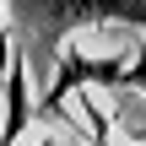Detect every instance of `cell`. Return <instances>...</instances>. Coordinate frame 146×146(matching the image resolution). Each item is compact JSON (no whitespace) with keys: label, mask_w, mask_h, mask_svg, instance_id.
I'll use <instances>...</instances> for the list:
<instances>
[{"label":"cell","mask_w":146,"mask_h":146,"mask_svg":"<svg viewBox=\"0 0 146 146\" xmlns=\"http://www.w3.org/2000/svg\"><path fill=\"white\" fill-rule=\"evenodd\" d=\"M54 146H65V141H54Z\"/></svg>","instance_id":"obj_4"},{"label":"cell","mask_w":146,"mask_h":146,"mask_svg":"<svg viewBox=\"0 0 146 146\" xmlns=\"http://www.w3.org/2000/svg\"><path fill=\"white\" fill-rule=\"evenodd\" d=\"M11 27L22 33V60L54 65L70 27H146V0H5Z\"/></svg>","instance_id":"obj_1"},{"label":"cell","mask_w":146,"mask_h":146,"mask_svg":"<svg viewBox=\"0 0 146 146\" xmlns=\"http://www.w3.org/2000/svg\"><path fill=\"white\" fill-rule=\"evenodd\" d=\"M5 119H0V146H16L22 141V130H27V119H33V103H27V60L16 54L11 65H5Z\"/></svg>","instance_id":"obj_2"},{"label":"cell","mask_w":146,"mask_h":146,"mask_svg":"<svg viewBox=\"0 0 146 146\" xmlns=\"http://www.w3.org/2000/svg\"><path fill=\"white\" fill-rule=\"evenodd\" d=\"M16 60V43H11V16H5V5H0V76H5V65Z\"/></svg>","instance_id":"obj_3"}]
</instances>
